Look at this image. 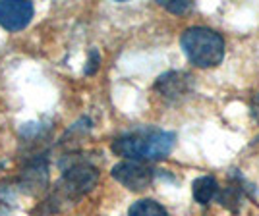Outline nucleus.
Returning <instances> with one entry per match:
<instances>
[{
    "instance_id": "9d476101",
    "label": "nucleus",
    "mask_w": 259,
    "mask_h": 216,
    "mask_svg": "<svg viewBox=\"0 0 259 216\" xmlns=\"http://www.w3.org/2000/svg\"><path fill=\"white\" fill-rule=\"evenodd\" d=\"M128 216H168V212L153 199H140L128 208Z\"/></svg>"
},
{
    "instance_id": "0eeeda50",
    "label": "nucleus",
    "mask_w": 259,
    "mask_h": 216,
    "mask_svg": "<svg viewBox=\"0 0 259 216\" xmlns=\"http://www.w3.org/2000/svg\"><path fill=\"white\" fill-rule=\"evenodd\" d=\"M194 89V77L186 72H166L157 77L155 91L166 100H182Z\"/></svg>"
},
{
    "instance_id": "6e6552de",
    "label": "nucleus",
    "mask_w": 259,
    "mask_h": 216,
    "mask_svg": "<svg viewBox=\"0 0 259 216\" xmlns=\"http://www.w3.org/2000/svg\"><path fill=\"white\" fill-rule=\"evenodd\" d=\"M219 193H221V185L213 176H201V178L194 180V184H192V195H194L195 203L203 206L217 199Z\"/></svg>"
},
{
    "instance_id": "ddd939ff",
    "label": "nucleus",
    "mask_w": 259,
    "mask_h": 216,
    "mask_svg": "<svg viewBox=\"0 0 259 216\" xmlns=\"http://www.w3.org/2000/svg\"><path fill=\"white\" fill-rule=\"evenodd\" d=\"M99 66H101V54H99L97 48H91V50H89V58H87V66H85V70H83V74H85V76H93V74L99 70Z\"/></svg>"
},
{
    "instance_id": "9b49d317",
    "label": "nucleus",
    "mask_w": 259,
    "mask_h": 216,
    "mask_svg": "<svg viewBox=\"0 0 259 216\" xmlns=\"http://www.w3.org/2000/svg\"><path fill=\"white\" fill-rule=\"evenodd\" d=\"M16 206V191L10 185H0V216H12Z\"/></svg>"
},
{
    "instance_id": "39448f33",
    "label": "nucleus",
    "mask_w": 259,
    "mask_h": 216,
    "mask_svg": "<svg viewBox=\"0 0 259 216\" xmlns=\"http://www.w3.org/2000/svg\"><path fill=\"white\" fill-rule=\"evenodd\" d=\"M49 185V158L45 152L35 154L31 160L25 162L20 178H18V187L29 195H37L45 191V187Z\"/></svg>"
},
{
    "instance_id": "423d86ee",
    "label": "nucleus",
    "mask_w": 259,
    "mask_h": 216,
    "mask_svg": "<svg viewBox=\"0 0 259 216\" xmlns=\"http://www.w3.org/2000/svg\"><path fill=\"white\" fill-rule=\"evenodd\" d=\"M35 8L29 0H0V27L10 33L25 29L31 22Z\"/></svg>"
},
{
    "instance_id": "7ed1b4c3",
    "label": "nucleus",
    "mask_w": 259,
    "mask_h": 216,
    "mask_svg": "<svg viewBox=\"0 0 259 216\" xmlns=\"http://www.w3.org/2000/svg\"><path fill=\"white\" fill-rule=\"evenodd\" d=\"M186 58L195 68H215L225 58V39L221 33L209 27H188L180 37Z\"/></svg>"
},
{
    "instance_id": "f257e3e1",
    "label": "nucleus",
    "mask_w": 259,
    "mask_h": 216,
    "mask_svg": "<svg viewBox=\"0 0 259 216\" xmlns=\"http://www.w3.org/2000/svg\"><path fill=\"white\" fill-rule=\"evenodd\" d=\"M176 133L161 128H136L120 133L110 143L114 154L124 156L126 160L153 162L166 158L174 149Z\"/></svg>"
},
{
    "instance_id": "f8f14e48",
    "label": "nucleus",
    "mask_w": 259,
    "mask_h": 216,
    "mask_svg": "<svg viewBox=\"0 0 259 216\" xmlns=\"http://www.w3.org/2000/svg\"><path fill=\"white\" fill-rule=\"evenodd\" d=\"M164 10H168L170 14H186V12L192 8V2L190 0H159Z\"/></svg>"
},
{
    "instance_id": "4468645a",
    "label": "nucleus",
    "mask_w": 259,
    "mask_h": 216,
    "mask_svg": "<svg viewBox=\"0 0 259 216\" xmlns=\"http://www.w3.org/2000/svg\"><path fill=\"white\" fill-rule=\"evenodd\" d=\"M251 114H253V118H255V122L259 124V95H255V98H253V102H251Z\"/></svg>"
},
{
    "instance_id": "f03ea898",
    "label": "nucleus",
    "mask_w": 259,
    "mask_h": 216,
    "mask_svg": "<svg viewBox=\"0 0 259 216\" xmlns=\"http://www.w3.org/2000/svg\"><path fill=\"white\" fill-rule=\"evenodd\" d=\"M97 182V166H93L91 162L85 160L72 162L68 168L62 170V176L53 187L51 197L45 201V205L49 206L47 212H58V210H64L70 205L77 203L81 197H85L89 191H93Z\"/></svg>"
},
{
    "instance_id": "20e7f679",
    "label": "nucleus",
    "mask_w": 259,
    "mask_h": 216,
    "mask_svg": "<svg viewBox=\"0 0 259 216\" xmlns=\"http://www.w3.org/2000/svg\"><path fill=\"white\" fill-rule=\"evenodd\" d=\"M110 176L130 191H143L155 180V168L149 162L122 160L112 166Z\"/></svg>"
},
{
    "instance_id": "1a4fd4ad",
    "label": "nucleus",
    "mask_w": 259,
    "mask_h": 216,
    "mask_svg": "<svg viewBox=\"0 0 259 216\" xmlns=\"http://www.w3.org/2000/svg\"><path fill=\"white\" fill-rule=\"evenodd\" d=\"M246 191H248V187L242 185V180H234V182H230L227 187L221 189L217 201L225 206V208H228V210L238 212L242 203H244V199H246Z\"/></svg>"
}]
</instances>
